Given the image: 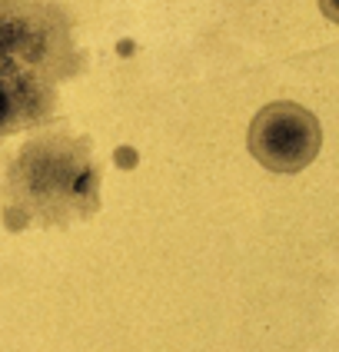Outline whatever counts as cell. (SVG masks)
I'll use <instances>...</instances> for the list:
<instances>
[{
  "label": "cell",
  "instance_id": "6da1fadb",
  "mask_svg": "<svg viewBox=\"0 0 339 352\" xmlns=\"http://www.w3.org/2000/svg\"><path fill=\"white\" fill-rule=\"evenodd\" d=\"M87 70L60 0H0V143L57 120L60 83Z\"/></svg>",
  "mask_w": 339,
  "mask_h": 352
},
{
  "label": "cell",
  "instance_id": "7a4b0ae2",
  "mask_svg": "<svg viewBox=\"0 0 339 352\" xmlns=\"http://www.w3.org/2000/svg\"><path fill=\"white\" fill-rule=\"evenodd\" d=\"M100 163L90 137L63 120L40 126L10 157L0 179V216L10 233L30 226L67 230L100 213Z\"/></svg>",
  "mask_w": 339,
  "mask_h": 352
},
{
  "label": "cell",
  "instance_id": "3957f363",
  "mask_svg": "<svg viewBox=\"0 0 339 352\" xmlns=\"http://www.w3.org/2000/svg\"><path fill=\"white\" fill-rule=\"evenodd\" d=\"M246 143L253 160L270 173H299L319 157L322 126L306 107L276 100L253 117Z\"/></svg>",
  "mask_w": 339,
  "mask_h": 352
}]
</instances>
